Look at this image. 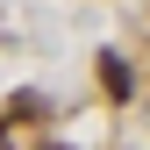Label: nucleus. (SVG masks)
Segmentation results:
<instances>
[{"label": "nucleus", "mask_w": 150, "mask_h": 150, "mask_svg": "<svg viewBox=\"0 0 150 150\" xmlns=\"http://www.w3.org/2000/svg\"><path fill=\"white\" fill-rule=\"evenodd\" d=\"M100 86H107V100H129V64L122 57H100Z\"/></svg>", "instance_id": "obj_1"}, {"label": "nucleus", "mask_w": 150, "mask_h": 150, "mask_svg": "<svg viewBox=\"0 0 150 150\" xmlns=\"http://www.w3.org/2000/svg\"><path fill=\"white\" fill-rule=\"evenodd\" d=\"M7 115H14V122H36V115H43V100H36V93H14V100H7Z\"/></svg>", "instance_id": "obj_2"}, {"label": "nucleus", "mask_w": 150, "mask_h": 150, "mask_svg": "<svg viewBox=\"0 0 150 150\" xmlns=\"http://www.w3.org/2000/svg\"><path fill=\"white\" fill-rule=\"evenodd\" d=\"M50 150H64V143H50Z\"/></svg>", "instance_id": "obj_3"}]
</instances>
